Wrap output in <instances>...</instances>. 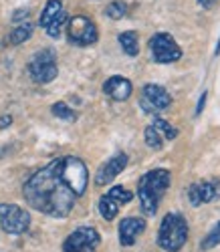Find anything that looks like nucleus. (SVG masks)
I'll list each match as a JSON object with an SVG mask.
<instances>
[{"label":"nucleus","mask_w":220,"mask_h":252,"mask_svg":"<svg viewBox=\"0 0 220 252\" xmlns=\"http://www.w3.org/2000/svg\"><path fill=\"white\" fill-rule=\"evenodd\" d=\"M149 51L158 63H174L182 57L180 47L176 45V40L166 32H158L149 38Z\"/></svg>","instance_id":"10"},{"label":"nucleus","mask_w":220,"mask_h":252,"mask_svg":"<svg viewBox=\"0 0 220 252\" xmlns=\"http://www.w3.org/2000/svg\"><path fill=\"white\" fill-rule=\"evenodd\" d=\"M131 198H134V194L127 192L123 186H113L111 190H109V192L99 200V206H97V208H99L101 218L107 220V222H111V220L117 216L119 208H121L123 204H127V202H131Z\"/></svg>","instance_id":"9"},{"label":"nucleus","mask_w":220,"mask_h":252,"mask_svg":"<svg viewBox=\"0 0 220 252\" xmlns=\"http://www.w3.org/2000/svg\"><path fill=\"white\" fill-rule=\"evenodd\" d=\"M172 97L168 95V91L160 85H146L144 87V97H142V107L147 113L153 111H162L166 107H170Z\"/></svg>","instance_id":"11"},{"label":"nucleus","mask_w":220,"mask_h":252,"mask_svg":"<svg viewBox=\"0 0 220 252\" xmlns=\"http://www.w3.org/2000/svg\"><path fill=\"white\" fill-rule=\"evenodd\" d=\"M31 226L29 210L20 208L16 204H0V228L6 234H23Z\"/></svg>","instance_id":"5"},{"label":"nucleus","mask_w":220,"mask_h":252,"mask_svg":"<svg viewBox=\"0 0 220 252\" xmlns=\"http://www.w3.org/2000/svg\"><path fill=\"white\" fill-rule=\"evenodd\" d=\"M119 45L123 49L125 55L129 57H136L140 53V43H138V34L134 31H127V32H121L119 34Z\"/></svg>","instance_id":"17"},{"label":"nucleus","mask_w":220,"mask_h":252,"mask_svg":"<svg viewBox=\"0 0 220 252\" xmlns=\"http://www.w3.org/2000/svg\"><path fill=\"white\" fill-rule=\"evenodd\" d=\"M33 34V25L25 23V25H18L16 29H12L10 32V43L12 45H20V43H25V40H29Z\"/></svg>","instance_id":"18"},{"label":"nucleus","mask_w":220,"mask_h":252,"mask_svg":"<svg viewBox=\"0 0 220 252\" xmlns=\"http://www.w3.org/2000/svg\"><path fill=\"white\" fill-rule=\"evenodd\" d=\"M101 236L91 226H79L65 238L63 252H97Z\"/></svg>","instance_id":"7"},{"label":"nucleus","mask_w":220,"mask_h":252,"mask_svg":"<svg viewBox=\"0 0 220 252\" xmlns=\"http://www.w3.org/2000/svg\"><path fill=\"white\" fill-rule=\"evenodd\" d=\"M144 230H146V222L142 218H123L119 224V242L123 246H131Z\"/></svg>","instance_id":"14"},{"label":"nucleus","mask_w":220,"mask_h":252,"mask_svg":"<svg viewBox=\"0 0 220 252\" xmlns=\"http://www.w3.org/2000/svg\"><path fill=\"white\" fill-rule=\"evenodd\" d=\"M27 14H29V10H27V8H20V10H16V12H14L12 20H14V23H20V20H25V18H27Z\"/></svg>","instance_id":"25"},{"label":"nucleus","mask_w":220,"mask_h":252,"mask_svg":"<svg viewBox=\"0 0 220 252\" xmlns=\"http://www.w3.org/2000/svg\"><path fill=\"white\" fill-rule=\"evenodd\" d=\"M125 165H127V156L125 154H117V156H113L109 161H105L99 170H97V174H95V184L97 186H105V184H109V182H113L123 170H125Z\"/></svg>","instance_id":"12"},{"label":"nucleus","mask_w":220,"mask_h":252,"mask_svg":"<svg viewBox=\"0 0 220 252\" xmlns=\"http://www.w3.org/2000/svg\"><path fill=\"white\" fill-rule=\"evenodd\" d=\"M220 53V40H218V45H216V55Z\"/></svg>","instance_id":"29"},{"label":"nucleus","mask_w":220,"mask_h":252,"mask_svg":"<svg viewBox=\"0 0 220 252\" xmlns=\"http://www.w3.org/2000/svg\"><path fill=\"white\" fill-rule=\"evenodd\" d=\"M10 123H12V117H10V115H4V117H0V129L8 127Z\"/></svg>","instance_id":"27"},{"label":"nucleus","mask_w":220,"mask_h":252,"mask_svg":"<svg viewBox=\"0 0 220 252\" xmlns=\"http://www.w3.org/2000/svg\"><path fill=\"white\" fill-rule=\"evenodd\" d=\"M105 14L109 18H113V20H119V18H123L127 14V4L121 2V0H115V2H111L105 8Z\"/></svg>","instance_id":"21"},{"label":"nucleus","mask_w":220,"mask_h":252,"mask_svg":"<svg viewBox=\"0 0 220 252\" xmlns=\"http://www.w3.org/2000/svg\"><path fill=\"white\" fill-rule=\"evenodd\" d=\"M188 198L194 206L200 204H208L216 198H220V184L210 180V182H202V184H194L188 190Z\"/></svg>","instance_id":"13"},{"label":"nucleus","mask_w":220,"mask_h":252,"mask_svg":"<svg viewBox=\"0 0 220 252\" xmlns=\"http://www.w3.org/2000/svg\"><path fill=\"white\" fill-rule=\"evenodd\" d=\"M67 34H69L71 43L79 45V47H89V45L97 43V38H99L95 23L89 16H85V14H77V16H73L69 20Z\"/></svg>","instance_id":"8"},{"label":"nucleus","mask_w":220,"mask_h":252,"mask_svg":"<svg viewBox=\"0 0 220 252\" xmlns=\"http://www.w3.org/2000/svg\"><path fill=\"white\" fill-rule=\"evenodd\" d=\"M188 240V224L182 214L170 212L164 216L158 232V246L166 252H178Z\"/></svg>","instance_id":"3"},{"label":"nucleus","mask_w":220,"mask_h":252,"mask_svg":"<svg viewBox=\"0 0 220 252\" xmlns=\"http://www.w3.org/2000/svg\"><path fill=\"white\" fill-rule=\"evenodd\" d=\"M103 91H105L109 97H111L113 101H125V99H129V95H131V91H134V87H131V83H129L125 77L115 75V77H109V79L105 81Z\"/></svg>","instance_id":"15"},{"label":"nucleus","mask_w":220,"mask_h":252,"mask_svg":"<svg viewBox=\"0 0 220 252\" xmlns=\"http://www.w3.org/2000/svg\"><path fill=\"white\" fill-rule=\"evenodd\" d=\"M53 113H55V117L65 119V121H75V119H77L75 111L69 107L67 103H63V101H59V103H55V105H53Z\"/></svg>","instance_id":"19"},{"label":"nucleus","mask_w":220,"mask_h":252,"mask_svg":"<svg viewBox=\"0 0 220 252\" xmlns=\"http://www.w3.org/2000/svg\"><path fill=\"white\" fill-rule=\"evenodd\" d=\"M29 73L33 77V81L40 83V85H47V83L55 81L59 69H57V57L51 49L38 51L31 63H29Z\"/></svg>","instance_id":"6"},{"label":"nucleus","mask_w":220,"mask_h":252,"mask_svg":"<svg viewBox=\"0 0 220 252\" xmlns=\"http://www.w3.org/2000/svg\"><path fill=\"white\" fill-rule=\"evenodd\" d=\"M216 0H198V4H200L202 8H212Z\"/></svg>","instance_id":"28"},{"label":"nucleus","mask_w":220,"mask_h":252,"mask_svg":"<svg viewBox=\"0 0 220 252\" xmlns=\"http://www.w3.org/2000/svg\"><path fill=\"white\" fill-rule=\"evenodd\" d=\"M146 143L149 145L151 150H160L162 148V137H160V133L156 131L149 125V127H146Z\"/></svg>","instance_id":"24"},{"label":"nucleus","mask_w":220,"mask_h":252,"mask_svg":"<svg viewBox=\"0 0 220 252\" xmlns=\"http://www.w3.org/2000/svg\"><path fill=\"white\" fill-rule=\"evenodd\" d=\"M61 12H63L61 0H49L47 6H45V10H42V14H40V18H38V25H40L42 29H47V27L53 23V20L59 18Z\"/></svg>","instance_id":"16"},{"label":"nucleus","mask_w":220,"mask_h":252,"mask_svg":"<svg viewBox=\"0 0 220 252\" xmlns=\"http://www.w3.org/2000/svg\"><path fill=\"white\" fill-rule=\"evenodd\" d=\"M151 127L156 129L158 133H164V137H168V139H174L176 135H178L176 127H172V125H170L168 121H164L162 117H156V119H153V125H151Z\"/></svg>","instance_id":"20"},{"label":"nucleus","mask_w":220,"mask_h":252,"mask_svg":"<svg viewBox=\"0 0 220 252\" xmlns=\"http://www.w3.org/2000/svg\"><path fill=\"white\" fill-rule=\"evenodd\" d=\"M65 23H67V14H65V10H63V12L59 14V18H57V20H53V23L45 29V31H47V34H49L51 38H59V36H61V29H63V25H65Z\"/></svg>","instance_id":"23"},{"label":"nucleus","mask_w":220,"mask_h":252,"mask_svg":"<svg viewBox=\"0 0 220 252\" xmlns=\"http://www.w3.org/2000/svg\"><path fill=\"white\" fill-rule=\"evenodd\" d=\"M25 200L31 208L51 218H65L75 206V192L67 186L61 174V158L38 170L23 188Z\"/></svg>","instance_id":"1"},{"label":"nucleus","mask_w":220,"mask_h":252,"mask_svg":"<svg viewBox=\"0 0 220 252\" xmlns=\"http://www.w3.org/2000/svg\"><path fill=\"white\" fill-rule=\"evenodd\" d=\"M206 93H202V97H200V101H198V107H196V115H200L202 113V109H204V105H206Z\"/></svg>","instance_id":"26"},{"label":"nucleus","mask_w":220,"mask_h":252,"mask_svg":"<svg viewBox=\"0 0 220 252\" xmlns=\"http://www.w3.org/2000/svg\"><path fill=\"white\" fill-rule=\"evenodd\" d=\"M218 244H220V222L214 224V228L210 230V234L200 242V248H202V250H212V248L218 246Z\"/></svg>","instance_id":"22"},{"label":"nucleus","mask_w":220,"mask_h":252,"mask_svg":"<svg viewBox=\"0 0 220 252\" xmlns=\"http://www.w3.org/2000/svg\"><path fill=\"white\" fill-rule=\"evenodd\" d=\"M61 174L77 198L85 194L87 182H89V172H87V165L79 158H61Z\"/></svg>","instance_id":"4"},{"label":"nucleus","mask_w":220,"mask_h":252,"mask_svg":"<svg viewBox=\"0 0 220 252\" xmlns=\"http://www.w3.org/2000/svg\"><path fill=\"white\" fill-rule=\"evenodd\" d=\"M168 188H170V172L168 170H151L140 178L138 198H140L142 210L147 216H153L158 212L160 200Z\"/></svg>","instance_id":"2"}]
</instances>
